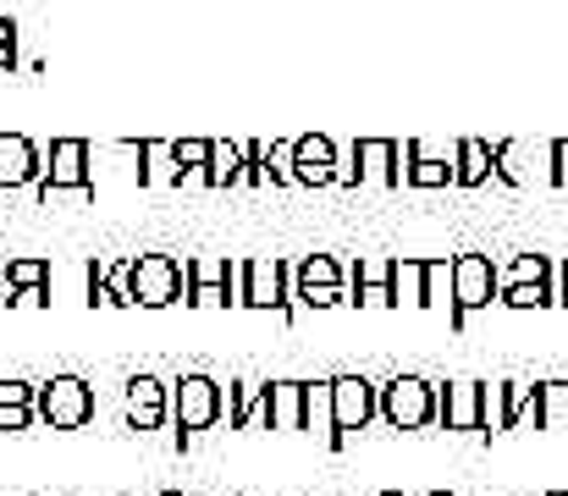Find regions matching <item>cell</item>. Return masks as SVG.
Instances as JSON below:
<instances>
[{
  "mask_svg": "<svg viewBox=\"0 0 568 496\" xmlns=\"http://www.w3.org/2000/svg\"><path fill=\"white\" fill-rule=\"evenodd\" d=\"M271 431H304V381H271Z\"/></svg>",
  "mask_w": 568,
  "mask_h": 496,
  "instance_id": "d6986e66",
  "label": "cell"
},
{
  "mask_svg": "<svg viewBox=\"0 0 568 496\" xmlns=\"http://www.w3.org/2000/svg\"><path fill=\"white\" fill-rule=\"evenodd\" d=\"M128 298L139 310H166L189 298V265H178L172 254H139L128 260Z\"/></svg>",
  "mask_w": 568,
  "mask_h": 496,
  "instance_id": "7a4b0ae2",
  "label": "cell"
},
{
  "mask_svg": "<svg viewBox=\"0 0 568 496\" xmlns=\"http://www.w3.org/2000/svg\"><path fill=\"white\" fill-rule=\"evenodd\" d=\"M265 155H271V150H265L260 139L243 144V188H260V182H265Z\"/></svg>",
  "mask_w": 568,
  "mask_h": 496,
  "instance_id": "f1b7e54d",
  "label": "cell"
},
{
  "mask_svg": "<svg viewBox=\"0 0 568 496\" xmlns=\"http://www.w3.org/2000/svg\"><path fill=\"white\" fill-rule=\"evenodd\" d=\"M552 188H568V139L552 144Z\"/></svg>",
  "mask_w": 568,
  "mask_h": 496,
  "instance_id": "d6a6232c",
  "label": "cell"
},
{
  "mask_svg": "<svg viewBox=\"0 0 568 496\" xmlns=\"http://www.w3.org/2000/svg\"><path fill=\"white\" fill-rule=\"evenodd\" d=\"M17 67V44H0V72H11Z\"/></svg>",
  "mask_w": 568,
  "mask_h": 496,
  "instance_id": "e575fe53",
  "label": "cell"
},
{
  "mask_svg": "<svg viewBox=\"0 0 568 496\" xmlns=\"http://www.w3.org/2000/svg\"><path fill=\"white\" fill-rule=\"evenodd\" d=\"M497 304H508V310H547V304H558V276L552 282H503Z\"/></svg>",
  "mask_w": 568,
  "mask_h": 496,
  "instance_id": "7402d4cb",
  "label": "cell"
},
{
  "mask_svg": "<svg viewBox=\"0 0 568 496\" xmlns=\"http://www.w3.org/2000/svg\"><path fill=\"white\" fill-rule=\"evenodd\" d=\"M392 293L397 310H425V260H392Z\"/></svg>",
  "mask_w": 568,
  "mask_h": 496,
  "instance_id": "ffe728a7",
  "label": "cell"
},
{
  "mask_svg": "<svg viewBox=\"0 0 568 496\" xmlns=\"http://www.w3.org/2000/svg\"><path fill=\"white\" fill-rule=\"evenodd\" d=\"M44 176L39 150L22 139V133H0V188H28Z\"/></svg>",
  "mask_w": 568,
  "mask_h": 496,
  "instance_id": "9a60e30c",
  "label": "cell"
},
{
  "mask_svg": "<svg viewBox=\"0 0 568 496\" xmlns=\"http://www.w3.org/2000/svg\"><path fill=\"white\" fill-rule=\"evenodd\" d=\"M304 431H321V442L332 453H343L337 442V403H332V381H304Z\"/></svg>",
  "mask_w": 568,
  "mask_h": 496,
  "instance_id": "e0dca14e",
  "label": "cell"
},
{
  "mask_svg": "<svg viewBox=\"0 0 568 496\" xmlns=\"http://www.w3.org/2000/svg\"><path fill=\"white\" fill-rule=\"evenodd\" d=\"M232 304L237 310H276L282 321H298L293 265H282V260H232Z\"/></svg>",
  "mask_w": 568,
  "mask_h": 496,
  "instance_id": "6da1fadb",
  "label": "cell"
},
{
  "mask_svg": "<svg viewBox=\"0 0 568 496\" xmlns=\"http://www.w3.org/2000/svg\"><path fill=\"white\" fill-rule=\"evenodd\" d=\"M442 425L447 431H480L486 436V386L480 381L442 386Z\"/></svg>",
  "mask_w": 568,
  "mask_h": 496,
  "instance_id": "8fae6325",
  "label": "cell"
},
{
  "mask_svg": "<svg viewBox=\"0 0 568 496\" xmlns=\"http://www.w3.org/2000/svg\"><path fill=\"white\" fill-rule=\"evenodd\" d=\"M381 419L392 431H425L442 419V386L419 381V375H397L381 386Z\"/></svg>",
  "mask_w": 568,
  "mask_h": 496,
  "instance_id": "3957f363",
  "label": "cell"
},
{
  "mask_svg": "<svg viewBox=\"0 0 568 496\" xmlns=\"http://www.w3.org/2000/svg\"><path fill=\"white\" fill-rule=\"evenodd\" d=\"M33 397H39L33 381H0V408H6V403H33Z\"/></svg>",
  "mask_w": 568,
  "mask_h": 496,
  "instance_id": "1f68e13d",
  "label": "cell"
},
{
  "mask_svg": "<svg viewBox=\"0 0 568 496\" xmlns=\"http://www.w3.org/2000/svg\"><path fill=\"white\" fill-rule=\"evenodd\" d=\"M172 414V392L155 375H133L128 381V431H155Z\"/></svg>",
  "mask_w": 568,
  "mask_h": 496,
  "instance_id": "4fadbf2b",
  "label": "cell"
},
{
  "mask_svg": "<svg viewBox=\"0 0 568 496\" xmlns=\"http://www.w3.org/2000/svg\"><path fill=\"white\" fill-rule=\"evenodd\" d=\"M172 419H178V447L189 453V442L199 431H210L215 419H226V392L210 375H183L172 386Z\"/></svg>",
  "mask_w": 568,
  "mask_h": 496,
  "instance_id": "277c9868",
  "label": "cell"
},
{
  "mask_svg": "<svg viewBox=\"0 0 568 496\" xmlns=\"http://www.w3.org/2000/svg\"><path fill=\"white\" fill-rule=\"evenodd\" d=\"M89 188H94L89 144H83V139H55V144H50V165H44V176H39V199H44V204H50L55 193L89 199Z\"/></svg>",
  "mask_w": 568,
  "mask_h": 496,
  "instance_id": "52a82bcc",
  "label": "cell"
},
{
  "mask_svg": "<svg viewBox=\"0 0 568 496\" xmlns=\"http://www.w3.org/2000/svg\"><path fill=\"white\" fill-rule=\"evenodd\" d=\"M491 176H497L491 144L486 139H458V182L453 188H486Z\"/></svg>",
  "mask_w": 568,
  "mask_h": 496,
  "instance_id": "ac0fdd59",
  "label": "cell"
},
{
  "mask_svg": "<svg viewBox=\"0 0 568 496\" xmlns=\"http://www.w3.org/2000/svg\"><path fill=\"white\" fill-rule=\"evenodd\" d=\"M204 182L210 188H237L243 182V144H215L210 165H204Z\"/></svg>",
  "mask_w": 568,
  "mask_h": 496,
  "instance_id": "603a6c76",
  "label": "cell"
},
{
  "mask_svg": "<svg viewBox=\"0 0 568 496\" xmlns=\"http://www.w3.org/2000/svg\"><path fill=\"white\" fill-rule=\"evenodd\" d=\"M210 150H215L210 139H178V144H172V165H178V182H183V176H204V165H210Z\"/></svg>",
  "mask_w": 568,
  "mask_h": 496,
  "instance_id": "4316f807",
  "label": "cell"
},
{
  "mask_svg": "<svg viewBox=\"0 0 568 496\" xmlns=\"http://www.w3.org/2000/svg\"><path fill=\"white\" fill-rule=\"evenodd\" d=\"M0 282H6V271H0Z\"/></svg>",
  "mask_w": 568,
  "mask_h": 496,
  "instance_id": "b9f144b4",
  "label": "cell"
},
{
  "mask_svg": "<svg viewBox=\"0 0 568 496\" xmlns=\"http://www.w3.org/2000/svg\"><path fill=\"white\" fill-rule=\"evenodd\" d=\"M189 304L199 310L232 304V260H189Z\"/></svg>",
  "mask_w": 568,
  "mask_h": 496,
  "instance_id": "5bb4252c",
  "label": "cell"
},
{
  "mask_svg": "<svg viewBox=\"0 0 568 496\" xmlns=\"http://www.w3.org/2000/svg\"><path fill=\"white\" fill-rule=\"evenodd\" d=\"M293 298L304 310H337V304H354L343 293V265L332 254H310L298 271H293Z\"/></svg>",
  "mask_w": 568,
  "mask_h": 496,
  "instance_id": "ba28073f",
  "label": "cell"
},
{
  "mask_svg": "<svg viewBox=\"0 0 568 496\" xmlns=\"http://www.w3.org/2000/svg\"><path fill=\"white\" fill-rule=\"evenodd\" d=\"M547 496H568V492H547Z\"/></svg>",
  "mask_w": 568,
  "mask_h": 496,
  "instance_id": "60d3db41",
  "label": "cell"
},
{
  "mask_svg": "<svg viewBox=\"0 0 568 496\" xmlns=\"http://www.w3.org/2000/svg\"><path fill=\"white\" fill-rule=\"evenodd\" d=\"M161 496H183V492H161Z\"/></svg>",
  "mask_w": 568,
  "mask_h": 496,
  "instance_id": "ab89813d",
  "label": "cell"
},
{
  "mask_svg": "<svg viewBox=\"0 0 568 496\" xmlns=\"http://www.w3.org/2000/svg\"><path fill=\"white\" fill-rule=\"evenodd\" d=\"M11 304L33 310V304H50V298H44V287H17V293H11Z\"/></svg>",
  "mask_w": 568,
  "mask_h": 496,
  "instance_id": "836d02e7",
  "label": "cell"
},
{
  "mask_svg": "<svg viewBox=\"0 0 568 496\" xmlns=\"http://www.w3.org/2000/svg\"><path fill=\"white\" fill-rule=\"evenodd\" d=\"M33 419H39L33 403H6V408H0V431H28Z\"/></svg>",
  "mask_w": 568,
  "mask_h": 496,
  "instance_id": "4dcf8cb0",
  "label": "cell"
},
{
  "mask_svg": "<svg viewBox=\"0 0 568 496\" xmlns=\"http://www.w3.org/2000/svg\"><path fill=\"white\" fill-rule=\"evenodd\" d=\"M430 496H458V492H430Z\"/></svg>",
  "mask_w": 568,
  "mask_h": 496,
  "instance_id": "74e56055",
  "label": "cell"
},
{
  "mask_svg": "<svg viewBox=\"0 0 568 496\" xmlns=\"http://www.w3.org/2000/svg\"><path fill=\"white\" fill-rule=\"evenodd\" d=\"M332 403H337V442H348L354 431H365L381 414V386H371L365 375H337Z\"/></svg>",
  "mask_w": 568,
  "mask_h": 496,
  "instance_id": "9c48e42d",
  "label": "cell"
},
{
  "mask_svg": "<svg viewBox=\"0 0 568 496\" xmlns=\"http://www.w3.org/2000/svg\"><path fill=\"white\" fill-rule=\"evenodd\" d=\"M139 182L150 188V182H178V165H166L172 161V144H155V139H144L139 144Z\"/></svg>",
  "mask_w": 568,
  "mask_h": 496,
  "instance_id": "cb8c5ba5",
  "label": "cell"
},
{
  "mask_svg": "<svg viewBox=\"0 0 568 496\" xmlns=\"http://www.w3.org/2000/svg\"><path fill=\"white\" fill-rule=\"evenodd\" d=\"M536 392L541 386H525V381H508L503 386V431H519V419L536 414Z\"/></svg>",
  "mask_w": 568,
  "mask_h": 496,
  "instance_id": "484cf974",
  "label": "cell"
},
{
  "mask_svg": "<svg viewBox=\"0 0 568 496\" xmlns=\"http://www.w3.org/2000/svg\"><path fill=\"white\" fill-rule=\"evenodd\" d=\"M558 304H568V260L558 265Z\"/></svg>",
  "mask_w": 568,
  "mask_h": 496,
  "instance_id": "8d00e7d4",
  "label": "cell"
},
{
  "mask_svg": "<svg viewBox=\"0 0 568 496\" xmlns=\"http://www.w3.org/2000/svg\"><path fill=\"white\" fill-rule=\"evenodd\" d=\"M536 425L541 431H568V381H541V392H536Z\"/></svg>",
  "mask_w": 568,
  "mask_h": 496,
  "instance_id": "44dd1931",
  "label": "cell"
},
{
  "mask_svg": "<svg viewBox=\"0 0 568 496\" xmlns=\"http://www.w3.org/2000/svg\"><path fill=\"white\" fill-rule=\"evenodd\" d=\"M497 298H503V271L486 254H458L453 260V331H464L475 310H486Z\"/></svg>",
  "mask_w": 568,
  "mask_h": 496,
  "instance_id": "5b68a950",
  "label": "cell"
},
{
  "mask_svg": "<svg viewBox=\"0 0 568 496\" xmlns=\"http://www.w3.org/2000/svg\"><path fill=\"white\" fill-rule=\"evenodd\" d=\"M337 144L326 139V133H304V139H293V176L304 182V188H337Z\"/></svg>",
  "mask_w": 568,
  "mask_h": 496,
  "instance_id": "30bf717a",
  "label": "cell"
},
{
  "mask_svg": "<svg viewBox=\"0 0 568 496\" xmlns=\"http://www.w3.org/2000/svg\"><path fill=\"white\" fill-rule=\"evenodd\" d=\"M33 408H39V419H44L50 431H83V425L94 419V392H89V381H78V375H55V381L39 386Z\"/></svg>",
  "mask_w": 568,
  "mask_h": 496,
  "instance_id": "8992f818",
  "label": "cell"
},
{
  "mask_svg": "<svg viewBox=\"0 0 568 496\" xmlns=\"http://www.w3.org/2000/svg\"><path fill=\"white\" fill-rule=\"evenodd\" d=\"M403 182L408 188H447V182H458V144L447 150V155H430L419 139H408L403 144Z\"/></svg>",
  "mask_w": 568,
  "mask_h": 496,
  "instance_id": "7c38bea8",
  "label": "cell"
},
{
  "mask_svg": "<svg viewBox=\"0 0 568 496\" xmlns=\"http://www.w3.org/2000/svg\"><path fill=\"white\" fill-rule=\"evenodd\" d=\"M425 310H453V260H425Z\"/></svg>",
  "mask_w": 568,
  "mask_h": 496,
  "instance_id": "d4e9b609",
  "label": "cell"
},
{
  "mask_svg": "<svg viewBox=\"0 0 568 496\" xmlns=\"http://www.w3.org/2000/svg\"><path fill=\"white\" fill-rule=\"evenodd\" d=\"M0 44H17V22L11 17H0Z\"/></svg>",
  "mask_w": 568,
  "mask_h": 496,
  "instance_id": "d590c367",
  "label": "cell"
},
{
  "mask_svg": "<svg viewBox=\"0 0 568 496\" xmlns=\"http://www.w3.org/2000/svg\"><path fill=\"white\" fill-rule=\"evenodd\" d=\"M381 496H403V492H381Z\"/></svg>",
  "mask_w": 568,
  "mask_h": 496,
  "instance_id": "f35d334b",
  "label": "cell"
},
{
  "mask_svg": "<svg viewBox=\"0 0 568 496\" xmlns=\"http://www.w3.org/2000/svg\"><path fill=\"white\" fill-rule=\"evenodd\" d=\"M271 182H282V188L298 182L293 176V144H271Z\"/></svg>",
  "mask_w": 568,
  "mask_h": 496,
  "instance_id": "f546056e",
  "label": "cell"
},
{
  "mask_svg": "<svg viewBox=\"0 0 568 496\" xmlns=\"http://www.w3.org/2000/svg\"><path fill=\"white\" fill-rule=\"evenodd\" d=\"M359 182H386V188H403V150L392 139H359Z\"/></svg>",
  "mask_w": 568,
  "mask_h": 496,
  "instance_id": "2e32d148",
  "label": "cell"
},
{
  "mask_svg": "<svg viewBox=\"0 0 568 496\" xmlns=\"http://www.w3.org/2000/svg\"><path fill=\"white\" fill-rule=\"evenodd\" d=\"M44 276H50L44 260H11V265H6V293H17V287H44Z\"/></svg>",
  "mask_w": 568,
  "mask_h": 496,
  "instance_id": "83f0119b",
  "label": "cell"
}]
</instances>
